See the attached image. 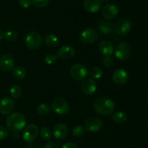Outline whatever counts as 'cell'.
Returning a JSON list of instances; mask_svg holds the SVG:
<instances>
[{
  "instance_id": "cell-1",
  "label": "cell",
  "mask_w": 148,
  "mask_h": 148,
  "mask_svg": "<svg viewBox=\"0 0 148 148\" xmlns=\"http://www.w3.org/2000/svg\"><path fill=\"white\" fill-rule=\"evenodd\" d=\"M93 109L97 113L103 115H111L115 109V104L111 100L106 97L98 98L94 102Z\"/></svg>"
},
{
  "instance_id": "cell-2",
  "label": "cell",
  "mask_w": 148,
  "mask_h": 148,
  "mask_svg": "<svg viewBox=\"0 0 148 148\" xmlns=\"http://www.w3.org/2000/svg\"><path fill=\"white\" fill-rule=\"evenodd\" d=\"M26 123L25 118L20 113H10L6 119L7 129L12 131H20L24 129Z\"/></svg>"
},
{
  "instance_id": "cell-3",
  "label": "cell",
  "mask_w": 148,
  "mask_h": 148,
  "mask_svg": "<svg viewBox=\"0 0 148 148\" xmlns=\"http://www.w3.org/2000/svg\"><path fill=\"white\" fill-rule=\"evenodd\" d=\"M25 44L30 49H37L41 46L43 39L38 33L36 31L28 32L24 39Z\"/></svg>"
},
{
  "instance_id": "cell-4",
  "label": "cell",
  "mask_w": 148,
  "mask_h": 148,
  "mask_svg": "<svg viewBox=\"0 0 148 148\" xmlns=\"http://www.w3.org/2000/svg\"><path fill=\"white\" fill-rule=\"evenodd\" d=\"M114 55L119 60H126L130 57L132 48L127 42H121L118 44L114 49Z\"/></svg>"
},
{
  "instance_id": "cell-5",
  "label": "cell",
  "mask_w": 148,
  "mask_h": 148,
  "mask_svg": "<svg viewBox=\"0 0 148 148\" xmlns=\"http://www.w3.org/2000/svg\"><path fill=\"white\" fill-rule=\"evenodd\" d=\"M88 70L82 64H75L70 68V75L74 80L81 81L88 76Z\"/></svg>"
},
{
  "instance_id": "cell-6",
  "label": "cell",
  "mask_w": 148,
  "mask_h": 148,
  "mask_svg": "<svg viewBox=\"0 0 148 148\" xmlns=\"http://www.w3.org/2000/svg\"><path fill=\"white\" fill-rule=\"evenodd\" d=\"M51 109L56 114L63 115L69 112V104L66 100L59 97L53 100L51 104Z\"/></svg>"
},
{
  "instance_id": "cell-7",
  "label": "cell",
  "mask_w": 148,
  "mask_h": 148,
  "mask_svg": "<svg viewBox=\"0 0 148 148\" xmlns=\"http://www.w3.org/2000/svg\"><path fill=\"white\" fill-rule=\"evenodd\" d=\"M114 30L117 34L120 36H125L128 34L132 30V23L129 19L121 18L114 26Z\"/></svg>"
},
{
  "instance_id": "cell-8",
  "label": "cell",
  "mask_w": 148,
  "mask_h": 148,
  "mask_svg": "<svg viewBox=\"0 0 148 148\" xmlns=\"http://www.w3.org/2000/svg\"><path fill=\"white\" fill-rule=\"evenodd\" d=\"M98 38V33L93 28H86L82 30L79 36V41L85 44H92L96 41Z\"/></svg>"
},
{
  "instance_id": "cell-9",
  "label": "cell",
  "mask_w": 148,
  "mask_h": 148,
  "mask_svg": "<svg viewBox=\"0 0 148 148\" xmlns=\"http://www.w3.org/2000/svg\"><path fill=\"white\" fill-rule=\"evenodd\" d=\"M103 127V122L96 117H90L87 119L84 124V128L89 132H96L101 130Z\"/></svg>"
},
{
  "instance_id": "cell-10",
  "label": "cell",
  "mask_w": 148,
  "mask_h": 148,
  "mask_svg": "<svg viewBox=\"0 0 148 148\" xmlns=\"http://www.w3.org/2000/svg\"><path fill=\"white\" fill-rule=\"evenodd\" d=\"M38 133V127L35 124H30L25 129L23 133V138L25 142L31 143L37 138Z\"/></svg>"
},
{
  "instance_id": "cell-11",
  "label": "cell",
  "mask_w": 148,
  "mask_h": 148,
  "mask_svg": "<svg viewBox=\"0 0 148 148\" xmlns=\"http://www.w3.org/2000/svg\"><path fill=\"white\" fill-rule=\"evenodd\" d=\"M129 74L126 70L118 68L112 74V79L117 85H124L129 80Z\"/></svg>"
},
{
  "instance_id": "cell-12",
  "label": "cell",
  "mask_w": 148,
  "mask_h": 148,
  "mask_svg": "<svg viewBox=\"0 0 148 148\" xmlns=\"http://www.w3.org/2000/svg\"><path fill=\"white\" fill-rule=\"evenodd\" d=\"M14 68V59L9 54H3L0 56V69L3 71H10Z\"/></svg>"
},
{
  "instance_id": "cell-13",
  "label": "cell",
  "mask_w": 148,
  "mask_h": 148,
  "mask_svg": "<svg viewBox=\"0 0 148 148\" xmlns=\"http://www.w3.org/2000/svg\"><path fill=\"white\" fill-rule=\"evenodd\" d=\"M53 136L59 140L66 139L69 134V128L64 123H58L53 127Z\"/></svg>"
},
{
  "instance_id": "cell-14",
  "label": "cell",
  "mask_w": 148,
  "mask_h": 148,
  "mask_svg": "<svg viewBox=\"0 0 148 148\" xmlns=\"http://www.w3.org/2000/svg\"><path fill=\"white\" fill-rule=\"evenodd\" d=\"M14 107V102L11 97H4L0 101V113L2 115H9Z\"/></svg>"
},
{
  "instance_id": "cell-15",
  "label": "cell",
  "mask_w": 148,
  "mask_h": 148,
  "mask_svg": "<svg viewBox=\"0 0 148 148\" xmlns=\"http://www.w3.org/2000/svg\"><path fill=\"white\" fill-rule=\"evenodd\" d=\"M102 15L107 20H112L115 18L119 13V8L116 4H106L102 9Z\"/></svg>"
},
{
  "instance_id": "cell-16",
  "label": "cell",
  "mask_w": 148,
  "mask_h": 148,
  "mask_svg": "<svg viewBox=\"0 0 148 148\" xmlns=\"http://www.w3.org/2000/svg\"><path fill=\"white\" fill-rule=\"evenodd\" d=\"M97 87H98L97 82L92 78L84 80L81 85L82 92L87 95H91V94H94L96 91Z\"/></svg>"
},
{
  "instance_id": "cell-17",
  "label": "cell",
  "mask_w": 148,
  "mask_h": 148,
  "mask_svg": "<svg viewBox=\"0 0 148 148\" xmlns=\"http://www.w3.org/2000/svg\"><path fill=\"white\" fill-rule=\"evenodd\" d=\"M75 55V48L71 46L65 45L59 48L56 53L57 57L64 59H68L72 58Z\"/></svg>"
},
{
  "instance_id": "cell-18",
  "label": "cell",
  "mask_w": 148,
  "mask_h": 148,
  "mask_svg": "<svg viewBox=\"0 0 148 148\" xmlns=\"http://www.w3.org/2000/svg\"><path fill=\"white\" fill-rule=\"evenodd\" d=\"M83 6L85 10L88 12H98L102 7V1L101 0H85Z\"/></svg>"
},
{
  "instance_id": "cell-19",
  "label": "cell",
  "mask_w": 148,
  "mask_h": 148,
  "mask_svg": "<svg viewBox=\"0 0 148 148\" xmlns=\"http://www.w3.org/2000/svg\"><path fill=\"white\" fill-rule=\"evenodd\" d=\"M99 50L104 57L111 56L114 52V47L111 41L104 40L99 44Z\"/></svg>"
},
{
  "instance_id": "cell-20",
  "label": "cell",
  "mask_w": 148,
  "mask_h": 148,
  "mask_svg": "<svg viewBox=\"0 0 148 148\" xmlns=\"http://www.w3.org/2000/svg\"><path fill=\"white\" fill-rule=\"evenodd\" d=\"M98 30L104 35L110 34L114 30V25L109 20H101L98 24Z\"/></svg>"
},
{
  "instance_id": "cell-21",
  "label": "cell",
  "mask_w": 148,
  "mask_h": 148,
  "mask_svg": "<svg viewBox=\"0 0 148 148\" xmlns=\"http://www.w3.org/2000/svg\"><path fill=\"white\" fill-rule=\"evenodd\" d=\"M12 75L16 79L23 80L24 79L27 75V71L22 66H16L13 68Z\"/></svg>"
},
{
  "instance_id": "cell-22",
  "label": "cell",
  "mask_w": 148,
  "mask_h": 148,
  "mask_svg": "<svg viewBox=\"0 0 148 148\" xmlns=\"http://www.w3.org/2000/svg\"><path fill=\"white\" fill-rule=\"evenodd\" d=\"M44 41L46 44V45H48L49 46H52V47L56 46L59 43V38L54 34H49L46 36Z\"/></svg>"
},
{
  "instance_id": "cell-23",
  "label": "cell",
  "mask_w": 148,
  "mask_h": 148,
  "mask_svg": "<svg viewBox=\"0 0 148 148\" xmlns=\"http://www.w3.org/2000/svg\"><path fill=\"white\" fill-rule=\"evenodd\" d=\"M111 118H112V120H114L115 123H124V122H126L127 117L126 113H124V112L119 111L114 113V114L112 115V116H111Z\"/></svg>"
},
{
  "instance_id": "cell-24",
  "label": "cell",
  "mask_w": 148,
  "mask_h": 148,
  "mask_svg": "<svg viewBox=\"0 0 148 148\" xmlns=\"http://www.w3.org/2000/svg\"><path fill=\"white\" fill-rule=\"evenodd\" d=\"M37 113L40 115L44 116L49 114L51 111V106L47 103H41L36 108Z\"/></svg>"
},
{
  "instance_id": "cell-25",
  "label": "cell",
  "mask_w": 148,
  "mask_h": 148,
  "mask_svg": "<svg viewBox=\"0 0 148 148\" xmlns=\"http://www.w3.org/2000/svg\"><path fill=\"white\" fill-rule=\"evenodd\" d=\"M103 71L99 67H93L90 69L89 75L92 78V79H99L102 77Z\"/></svg>"
},
{
  "instance_id": "cell-26",
  "label": "cell",
  "mask_w": 148,
  "mask_h": 148,
  "mask_svg": "<svg viewBox=\"0 0 148 148\" xmlns=\"http://www.w3.org/2000/svg\"><path fill=\"white\" fill-rule=\"evenodd\" d=\"M10 95H11V97L12 98L18 99L22 94V89L20 86L17 85V84L16 85H13L10 88Z\"/></svg>"
},
{
  "instance_id": "cell-27",
  "label": "cell",
  "mask_w": 148,
  "mask_h": 148,
  "mask_svg": "<svg viewBox=\"0 0 148 148\" xmlns=\"http://www.w3.org/2000/svg\"><path fill=\"white\" fill-rule=\"evenodd\" d=\"M40 136L43 140L45 141H49L51 139V132L49 128L44 126V127H42L40 129Z\"/></svg>"
},
{
  "instance_id": "cell-28",
  "label": "cell",
  "mask_w": 148,
  "mask_h": 148,
  "mask_svg": "<svg viewBox=\"0 0 148 148\" xmlns=\"http://www.w3.org/2000/svg\"><path fill=\"white\" fill-rule=\"evenodd\" d=\"M4 38L7 41H13L17 39V31L13 30H9L4 33Z\"/></svg>"
},
{
  "instance_id": "cell-29",
  "label": "cell",
  "mask_w": 148,
  "mask_h": 148,
  "mask_svg": "<svg viewBox=\"0 0 148 148\" xmlns=\"http://www.w3.org/2000/svg\"><path fill=\"white\" fill-rule=\"evenodd\" d=\"M72 135L75 137L79 138L83 136L85 133V128L82 126H76L73 128L72 129Z\"/></svg>"
},
{
  "instance_id": "cell-30",
  "label": "cell",
  "mask_w": 148,
  "mask_h": 148,
  "mask_svg": "<svg viewBox=\"0 0 148 148\" xmlns=\"http://www.w3.org/2000/svg\"><path fill=\"white\" fill-rule=\"evenodd\" d=\"M49 0H32V4L38 9L45 8L48 6Z\"/></svg>"
},
{
  "instance_id": "cell-31",
  "label": "cell",
  "mask_w": 148,
  "mask_h": 148,
  "mask_svg": "<svg viewBox=\"0 0 148 148\" xmlns=\"http://www.w3.org/2000/svg\"><path fill=\"white\" fill-rule=\"evenodd\" d=\"M57 56L55 54H49L44 58L45 63L47 65H53L57 61Z\"/></svg>"
},
{
  "instance_id": "cell-32",
  "label": "cell",
  "mask_w": 148,
  "mask_h": 148,
  "mask_svg": "<svg viewBox=\"0 0 148 148\" xmlns=\"http://www.w3.org/2000/svg\"><path fill=\"white\" fill-rule=\"evenodd\" d=\"M9 136V130L4 126H0V141L4 140Z\"/></svg>"
},
{
  "instance_id": "cell-33",
  "label": "cell",
  "mask_w": 148,
  "mask_h": 148,
  "mask_svg": "<svg viewBox=\"0 0 148 148\" xmlns=\"http://www.w3.org/2000/svg\"><path fill=\"white\" fill-rule=\"evenodd\" d=\"M103 64L106 68H109L113 64V59L111 56H106L103 59Z\"/></svg>"
},
{
  "instance_id": "cell-34",
  "label": "cell",
  "mask_w": 148,
  "mask_h": 148,
  "mask_svg": "<svg viewBox=\"0 0 148 148\" xmlns=\"http://www.w3.org/2000/svg\"><path fill=\"white\" fill-rule=\"evenodd\" d=\"M19 4L23 8H28L31 6L32 0H19Z\"/></svg>"
},
{
  "instance_id": "cell-35",
  "label": "cell",
  "mask_w": 148,
  "mask_h": 148,
  "mask_svg": "<svg viewBox=\"0 0 148 148\" xmlns=\"http://www.w3.org/2000/svg\"><path fill=\"white\" fill-rule=\"evenodd\" d=\"M44 148H60L59 145L53 142H49L45 145Z\"/></svg>"
},
{
  "instance_id": "cell-36",
  "label": "cell",
  "mask_w": 148,
  "mask_h": 148,
  "mask_svg": "<svg viewBox=\"0 0 148 148\" xmlns=\"http://www.w3.org/2000/svg\"><path fill=\"white\" fill-rule=\"evenodd\" d=\"M62 148H79L76 144L73 142H66L62 146Z\"/></svg>"
},
{
  "instance_id": "cell-37",
  "label": "cell",
  "mask_w": 148,
  "mask_h": 148,
  "mask_svg": "<svg viewBox=\"0 0 148 148\" xmlns=\"http://www.w3.org/2000/svg\"><path fill=\"white\" fill-rule=\"evenodd\" d=\"M12 137L14 139H18L19 136H20V133H19V131H12Z\"/></svg>"
},
{
  "instance_id": "cell-38",
  "label": "cell",
  "mask_w": 148,
  "mask_h": 148,
  "mask_svg": "<svg viewBox=\"0 0 148 148\" xmlns=\"http://www.w3.org/2000/svg\"><path fill=\"white\" fill-rule=\"evenodd\" d=\"M3 38H4V32L0 29V41L2 40Z\"/></svg>"
},
{
  "instance_id": "cell-39",
  "label": "cell",
  "mask_w": 148,
  "mask_h": 148,
  "mask_svg": "<svg viewBox=\"0 0 148 148\" xmlns=\"http://www.w3.org/2000/svg\"><path fill=\"white\" fill-rule=\"evenodd\" d=\"M101 1H109V0H101Z\"/></svg>"
},
{
  "instance_id": "cell-40",
  "label": "cell",
  "mask_w": 148,
  "mask_h": 148,
  "mask_svg": "<svg viewBox=\"0 0 148 148\" xmlns=\"http://www.w3.org/2000/svg\"><path fill=\"white\" fill-rule=\"evenodd\" d=\"M147 102H148V97H147Z\"/></svg>"
}]
</instances>
